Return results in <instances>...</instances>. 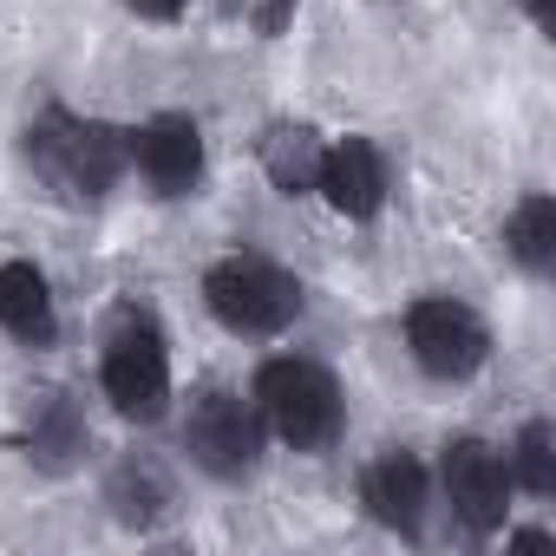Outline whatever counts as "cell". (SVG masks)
I'll return each instance as SVG.
<instances>
[{
	"label": "cell",
	"mask_w": 556,
	"mask_h": 556,
	"mask_svg": "<svg viewBox=\"0 0 556 556\" xmlns=\"http://www.w3.org/2000/svg\"><path fill=\"white\" fill-rule=\"evenodd\" d=\"M27 164L34 177L66 197V203H105L125 170H131V144L118 125L105 118H86V112H66V105H47L34 125H27Z\"/></svg>",
	"instance_id": "6da1fadb"
},
{
	"label": "cell",
	"mask_w": 556,
	"mask_h": 556,
	"mask_svg": "<svg viewBox=\"0 0 556 556\" xmlns=\"http://www.w3.org/2000/svg\"><path fill=\"white\" fill-rule=\"evenodd\" d=\"M249 400H255L268 439L289 445V452H302V458H321L348 432V393L308 354H275V361H262L255 380H249Z\"/></svg>",
	"instance_id": "7a4b0ae2"
},
{
	"label": "cell",
	"mask_w": 556,
	"mask_h": 556,
	"mask_svg": "<svg viewBox=\"0 0 556 556\" xmlns=\"http://www.w3.org/2000/svg\"><path fill=\"white\" fill-rule=\"evenodd\" d=\"M203 308L223 334L236 341H282L302 308H308V289L282 262H268L255 249H229L203 268Z\"/></svg>",
	"instance_id": "3957f363"
},
{
	"label": "cell",
	"mask_w": 556,
	"mask_h": 556,
	"mask_svg": "<svg viewBox=\"0 0 556 556\" xmlns=\"http://www.w3.org/2000/svg\"><path fill=\"white\" fill-rule=\"evenodd\" d=\"M99 393L118 419L131 426H157L170 413V341L157 328V315L144 308H125L112 328H105V348H99Z\"/></svg>",
	"instance_id": "277c9868"
},
{
	"label": "cell",
	"mask_w": 556,
	"mask_h": 556,
	"mask_svg": "<svg viewBox=\"0 0 556 556\" xmlns=\"http://www.w3.org/2000/svg\"><path fill=\"white\" fill-rule=\"evenodd\" d=\"M400 334H406L413 367H419L426 380H439V387H465V380L484 374V361H491V328H484V315H478L471 302H458V295H419V302H406Z\"/></svg>",
	"instance_id": "5b68a950"
},
{
	"label": "cell",
	"mask_w": 556,
	"mask_h": 556,
	"mask_svg": "<svg viewBox=\"0 0 556 556\" xmlns=\"http://www.w3.org/2000/svg\"><path fill=\"white\" fill-rule=\"evenodd\" d=\"M262 445H268V426H262L255 400H242L229 387H210V393L190 400V413H184V452H190V465L203 478H216V484L255 478Z\"/></svg>",
	"instance_id": "8992f818"
},
{
	"label": "cell",
	"mask_w": 556,
	"mask_h": 556,
	"mask_svg": "<svg viewBox=\"0 0 556 556\" xmlns=\"http://www.w3.org/2000/svg\"><path fill=\"white\" fill-rule=\"evenodd\" d=\"M439 497H445V510H452L471 536H497V530L510 523V497H517L504 452H497L491 439H478V432H458V439L439 452Z\"/></svg>",
	"instance_id": "52a82bcc"
},
{
	"label": "cell",
	"mask_w": 556,
	"mask_h": 556,
	"mask_svg": "<svg viewBox=\"0 0 556 556\" xmlns=\"http://www.w3.org/2000/svg\"><path fill=\"white\" fill-rule=\"evenodd\" d=\"M125 144H131V170L144 177V190L164 203L190 197L210 170V144H203V125L190 112H157V118L131 125Z\"/></svg>",
	"instance_id": "ba28073f"
},
{
	"label": "cell",
	"mask_w": 556,
	"mask_h": 556,
	"mask_svg": "<svg viewBox=\"0 0 556 556\" xmlns=\"http://www.w3.org/2000/svg\"><path fill=\"white\" fill-rule=\"evenodd\" d=\"M361 510H367V523H380L387 536L419 543V536H426V517H432V471H426L406 445H387L380 458L361 465Z\"/></svg>",
	"instance_id": "9c48e42d"
},
{
	"label": "cell",
	"mask_w": 556,
	"mask_h": 556,
	"mask_svg": "<svg viewBox=\"0 0 556 556\" xmlns=\"http://www.w3.org/2000/svg\"><path fill=\"white\" fill-rule=\"evenodd\" d=\"M315 197L348 216V223H374L393 197V170H387V151L374 138H334L321 151V177H315Z\"/></svg>",
	"instance_id": "30bf717a"
},
{
	"label": "cell",
	"mask_w": 556,
	"mask_h": 556,
	"mask_svg": "<svg viewBox=\"0 0 556 556\" xmlns=\"http://www.w3.org/2000/svg\"><path fill=\"white\" fill-rule=\"evenodd\" d=\"M0 334L27 354H47L60 341V302H53V282L47 268L34 262H0Z\"/></svg>",
	"instance_id": "8fae6325"
},
{
	"label": "cell",
	"mask_w": 556,
	"mask_h": 556,
	"mask_svg": "<svg viewBox=\"0 0 556 556\" xmlns=\"http://www.w3.org/2000/svg\"><path fill=\"white\" fill-rule=\"evenodd\" d=\"M86 445H92V432H86V413L73 406V393H47L27 419V432H21V452L40 471H73L86 458Z\"/></svg>",
	"instance_id": "7c38bea8"
},
{
	"label": "cell",
	"mask_w": 556,
	"mask_h": 556,
	"mask_svg": "<svg viewBox=\"0 0 556 556\" xmlns=\"http://www.w3.org/2000/svg\"><path fill=\"white\" fill-rule=\"evenodd\" d=\"M262 170H268V184L282 190V197H315V177H321V151H328V138L315 131V125H302V118H282V125H268L262 131Z\"/></svg>",
	"instance_id": "4fadbf2b"
},
{
	"label": "cell",
	"mask_w": 556,
	"mask_h": 556,
	"mask_svg": "<svg viewBox=\"0 0 556 556\" xmlns=\"http://www.w3.org/2000/svg\"><path fill=\"white\" fill-rule=\"evenodd\" d=\"M504 255L530 275V282H543V275L556 268V197L549 190H530L504 216Z\"/></svg>",
	"instance_id": "5bb4252c"
},
{
	"label": "cell",
	"mask_w": 556,
	"mask_h": 556,
	"mask_svg": "<svg viewBox=\"0 0 556 556\" xmlns=\"http://www.w3.org/2000/svg\"><path fill=\"white\" fill-rule=\"evenodd\" d=\"M105 504H112V517H118L125 530H151V523L170 517V484L157 478V465L125 458V465H112V478H105Z\"/></svg>",
	"instance_id": "9a60e30c"
},
{
	"label": "cell",
	"mask_w": 556,
	"mask_h": 556,
	"mask_svg": "<svg viewBox=\"0 0 556 556\" xmlns=\"http://www.w3.org/2000/svg\"><path fill=\"white\" fill-rule=\"evenodd\" d=\"M504 465H510V484H517V491L556 497V432H549V419H530V426L510 439Z\"/></svg>",
	"instance_id": "2e32d148"
},
{
	"label": "cell",
	"mask_w": 556,
	"mask_h": 556,
	"mask_svg": "<svg viewBox=\"0 0 556 556\" xmlns=\"http://www.w3.org/2000/svg\"><path fill=\"white\" fill-rule=\"evenodd\" d=\"M125 14H138V21H157V27H170V21H184L190 14V0H118Z\"/></svg>",
	"instance_id": "e0dca14e"
},
{
	"label": "cell",
	"mask_w": 556,
	"mask_h": 556,
	"mask_svg": "<svg viewBox=\"0 0 556 556\" xmlns=\"http://www.w3.org/2000/svg\"><path fill=\"white\" fill-rule=\"evenodd\" d=\"M295 8L302 0H255V27H262V40H275L289 21H295Z\"/></svg>",
	"instance_id": "ac0fdd59"
},
{
	"label": "cell",
	"mask_w": 556,
	"mask_h": 556,
	"mask_svg": "<svg viewBox=\"0 0 556 556\" xmlns=\"http://www.w3.org/2000/svg\"><path fill=\"white\" fill-rule=\"evenodd\" d=\"M517 8H523V21L536 34H556V0H517Z\"/></svg>",
	"instance_id": "d6986e66"
}]
</instances>
